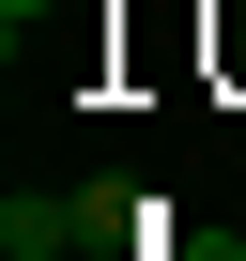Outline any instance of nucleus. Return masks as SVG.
<instances>
[{
	"instance_id": "obj_1",
	"label": "nucleus",
	"mask_w": 246,
	"mask_h": 261,
	"mask_svg": "<svg viewBox=\"0 0 246 261\" xmlns=\"http://www.w3.org/2000/svg\"><path fill=\"white\" fill-rule=\"evenodd\" d=\"M169 230V200H139V185H16L0 200V246H154Z\"/></svg>"
},
{
	"instance_id": "obj_2",
	"label": "nucleus",
	"mask_w": 246,
	"mask_h": 261,
	"mask_svg": "<svg viewBox=\"0 0 246 261\" xmlns=\"http://www.w3.org/2000/svg\"><path fill=\"white\" fill-rule=\"evenodd\" d=\"M46 16H62V0H0V46L31 62V31H46Z\"/></svg>"
},
{
	"instance_id": "obj_3",
	"label": "nucleus",
	"mask_w": 246,
	"mask_h": 261,
	"mask_svg": "<svg viewBox=\"0 0 246 261\" xmlns=\"http://www.w3.org/2000/svg\"><path fill=\"white\" fill-rule=\"evenodd\" d=\"M16 261H92V246H16Z\"/></svg>"
}]
</instances>
